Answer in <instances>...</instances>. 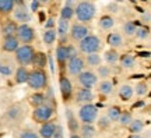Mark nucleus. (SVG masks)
<instances>
[{
	"label": "nucleus",
	"instance_id": "nucleus-34",
	"mask_svg": "<svg viewBox=\"0 0 151 138\" xmlns=\"http://www.w3.org/2000/svg\"><path fill=\"white\" fill-rule=\"evenodd\" d=\"M127 127H129V130H130V133L132 134H137L144 128V123L141 122V120H132V123H130Z\"/></svg>",
	"mask_w": 151,
	"mask_h": 138
},
{
	"label": "nucleus",
	"instance_id": "nucleus-49",
	"mask_svg": "<svg viewBox=\"0 0 151 138\" xmlns=\"http://www.w3.org/2000/svg\"><path fill=\"white\" fill-rule=\"evenodd\" d=\"M108 9H109V11H112V13H116L119 7H118V4H116V3H112V4L108 6Z\"/></svg>",
	"mask_w": 151,
	"mask_h": 138
},
{
	"label": "nucleus",
	"instance_id": "nucleus-54",
	"mask_svg": "<svg viewBox=\"0 0 151 138\" xmlns=\"http://www.w3.org/2000/svg\"><path fill=\"white\" fill-rule=\"evenodd\" d=\"M141 77H144L143 74H136V75H132V78H141Z\"/></svg>",
	"mask_w": 151,
	"mask_h": 138
},
{
	"label": "nucleus",
	"instance_id": "nucleus-16",
	"mask_svg": "<svg viewBox=\"0 0 151 138\" xmlns=\"http://www.w3.org/2000/svg\"><path fill=\"white\" fill-rule=\"evenodd\" d=\"M20 48V42L16 36H10V38H4L3 41V49L6 52H16L17 49Z\"/></svg>",
	"mask_w": 151,
	"mask_h": 138
},
{
	"label": "nucleus",
	"instance_id": "nucleus-26",
	"mask_svg": "<svg viewBox=\"0 0 151 138\" xmlns=\"http://www.w3.org/2000/svg\"><path fill=\"white\" fill-rule=\"evenodd\" d=\"M81 138H94L95 137V128L92 124H83L81 127Z\"/></svg>",
	"mask_w": 151,
	"mask_h": 138
},
{
	"label": "nucleus",
	"instance_id": "nucleus-36",
	"mask_svg": "<svg viewBox=\"0 0 151 138\" xmlns=\"http://www.w3.org/2000/svg\"><path fill=\"white\" fill-rule=\"evenodd\" d=\"M133 92H136L139 96H146L147 94H148V85H147L144 81H143V82H139V84L134 87Z\"/></svg>",
	"mask_w": 151,
	"mask_h": 138
},
{
	"label": "nucleus",
	"instance_id": "nucleus-43",
	"mask_svg": "<svg viewBox=\"0 0 151 138\" xmlns=\"http://www.w3.org/2000/svg\"><path fill=\"white\" fill-rule=\"evenodd\" d=\"M20 138H39V135L32 130H25V131L20 133Z\"/></svg>",
	"mask_w": 151,
	"mask_h": 138
},
{
	"label": "nucleus",
	"instance_id": "nucleus-27",
	"mask_svg": "<svg viewBox=\"0 0 151 138\" xmlns=\"http://www.w3.org/2000/svg\"><path fill=\"white\" fill-rule=\"evenodd\" d=\"M73 17H74V7L63 6V9L60 10V20H65V21H70Z\"/></svg>",
	"mask_w": 151,
	"mask_h": 138
},
{
	"label": "nucleus",
	"instance_id": "nucleus-1",
	"mask_svg": "<svg viewBox=\"0 0 151 138\" xmlns=\"http://www.w3.org/2000/svg\"><path fill=\"white\" fill-rule=\"evenodd\" d=\"M95 13H97V7L92 1H80L74 7V16L77 17L80 24L90 22L95 17Z\"/></svg>",
	"mask_w": 151,
	"mask_h": 138
},
{
	"label": "nucleus",
	"instance_id": "nucleus-33",
	"mask_svg": "<svg viewBox=\"0 0 151 138\" xmlns=\"http://www.w3.org/2000/svg\"><path fill=\"white\" fill-rule=\"evenodd\" d=\"M105 60H106L108 64H116L119 60V53L115 50V49L106 50V52H105Z\"/></svg>",
	"mask_w": 151,
	"mask_h": 138
},
{
	"label": "nucleus",
	"instance_id": "nucleus-20",
	"mask_svg": "<svg viewBox=\"0 0 151 138\" xmlns=\"http://www.w3.org/2000/svg\"><path fill=\"white\" fill-rule=\"evenodd\" d=\"M29 103H31L34 107H39V106H42V105H46V96L43 95V94H41V92H35V94L31 96Z\"/></svg>",
	"mask_w": 151,
	"mask_h": 138
},
{
	"label": "nucleus",
	"instance_id": "nucleus-32",
	"mask_svg": "<svg viewBox=\"0 0 151 138\" xmlns=\"http://www.w3.org/2000/svg\"><path fill=\"white\" fill-rule=\"evenodd\" d=\"M21 106H18V105H14V106H11L9 110H7V119L9 120H17L18 117H20V114H21Z\"/></svg>",
	"mask_w": 151,
	"mask_h": 138
},
{
	"label": "nucleus",
	"instance_id": "nucleus-42",
	"mask_svg": "<svg viewBox=\"0 0 151 138\" xmlns=\"http://www.w3.org/2000/svg\"><path fill=\"white\" fill-rule=\"evenodd\" d=\"M109 74H111L109 67H106V66H99L98 67V75L101 78H106V77H109Z\"/></svg>",
	"mask_w": 151,
	"mask_h": 138
},
{
	"label": "nucleus",
	"instance_id": "nucleus-46",
	"mask_svg": "<svg viewBox=\"0 0 151 138\" xmlns=\"http://www.w3.org/2000/svg\"><path fill=\"white\" fill-rule=\"evenodd\" d=\"M41 1H37V0H34V1H31L29 3V10H32V11H37L39 7H41Z\"/></svg>",
	"mask_w": 151,
	"mask_h": 138
},
{
	"label": "nucleus",
	"instance_id": "nucleus-31",
	"mask_svg": "<svg viewBox=\"0 0 151 138\" xmlns=\"http://www.w3.org/2000/svg\"><path fill=\"white\" fill-rule=\"evenodd\" d=\"M86 61H87V64L91 66V67H99V66H101V56L98 53L87 54Z\"/></svg>",
	"mask_w": 151,
	"mask_h": 138
},
{
	"label": "nucleus",
	"instance_id": "nucleus-51",
	"mask_svg": "<svg viewBox=\"0 0 151 138\" xmlns=\"http://www.w3.org/2000/svg\"><path fill=\"white\" fill-rule=\"evenodd\" d=\"M144 105H146V103H144V101H139V102H137V103H134V105L132 106V109H137V107H143V106H144Z\"/></svg>",
	"mask_w": 151,
	"mask_h": 138
},
{
	"label": "nucleus",
	"instance_id": "nucleus-21",
	"mask_svg": "<svg viewBox=\"0 0 151 138\" xmlns=\"http://www.w3.org/2000/svg\"><path fill=\"white\" fill-rule=\"evenodd\" d=\"M46 63H48L46 54H45V53H41V52H39V53H35V56H34V59H32V64L35 66V67H38V70L45 69Z\"/></svg>",
	"mask_w": 151,
	"mask_h": 138
},
{
	"label": "nucleus",
	"instance_id": "nucleus-25",
	"mask_svg": "<svg viewBox=\"0 0 151 138\" xmlns=\"http://www.w3.org/2000/svg\"><path fill=\"white\" fill-rule=\"evenodd\" d=\"M113 89V82L112 81H108V80H104L102 82H99V87H98V91L99 94L102 95H109Z\"/></svg>",
	"mask_w": 151,
	"mask_h": 138
},
{
	"label": "nucleus",
	"instance_id": "nucleus-28",
	"mask_svg": "<svg viewBox=\"0 0 151 138\" xmlns=\"http://www.w3.org/2000/svg\"><path fill=\"white\" fill-rule=\"evenodd\" d=\"M43 42L46 43V45H52L55 43V41L58 39V35H56V29H46V31L43 32Z\"/></svg>",
	"mask_w": 151,
	"mask_h": 138
},
{
	"label": "nucleus",
	"instance_id": "nucleus-48",
	"mask_svg": "<svg viewBox=\"0 0 151 138\" xmlns=\"http://www.w3.org/2000/svg\"><path fill=\"white\" fill-rule=\"evenodd\" d=\"M77 56V50H76V48L74 46H71V45H69V57L70 59H73V57H76ZM69 59V60H70Z\"/></svg>",
	"mask_w": 151,
	"mask_h": 138
},
{
	"label": "nucleus",
	"instance_id": "nucleus-53",
	"mask_svg": "<svg viewBox=\"0 0 151 138\" xmlns=\"http://www.w3.org/2000/svg\"><path fill=\"white\" fill-rule=\"evenodd\" d=\"M129 138H143V137H141V135H139V134H132Z\"/></svg>",
	"mask_w": 151,
	"mask_h": 138
},
{
	"label": "nucleus",
	"instance_id": "nucleus-30",
	"mask_svg": "<svg viewBox=\"0 0 151 138\" xmlns=\"http://www.w3.org/2000/svg\"><path fill=\"white\" fill-rule=\"evenodd\" d=\"M16 9V4H14V0H0V11L1 13H10Z\"/></svg>",
	"mask_w": 151,
	"mask_h": 138
},
{
	"label": "nucleus",
	"instance_id": "nucleus-4",
	"mask_svg": "<svg viewBox=\"0 0 151 138\" xmlns=\"http://www.w3.org/2000/svg\"><path fill=\"white\" fill-rule=\"evenodd\" d=\"M35 56V50L29 45H22L16 50V60L18 64H21L22 67L27 64L32 63V59Z\"/></svg>",
	"mask_w": 151,
	"mask_h": 138
},
{
	"label": "nucleus",
	"instance_id": "nucleus-18",
	"mask_svg": "<svg viewBox=\"0 0 151 138\" xmlns=\"http://www.w3.org/2000/svg\"><path fill=\"white\" fill-rule=\"evenodd\" d=\"M17 28H18V25H17L14 21H7V22H4V24H3V28H1V31H3V35H4V38L16 36Z\"/></svg>",
	"mask_w": 151,
	"mask_h": 138
},
{
	"label": "nucleus",
	"instance_id": "nucleus-7",
	"mask_svg": "<svg viewBox=\"0 0 151 138\" xmlns=\"http://www.w3.org/2000/svg\"><path fill=\"white\" fill-rule=\"evenodd\" d=\"M16 38L18 39V42L21 41L22 43H29V42H32L34 38H35V31L29 25L22 24V25H18V28H17Z\"/></svg>",
	"mask_w": 151,
	"mask_h": 138
},
{
	"label": "nucleus",
	"instance_id": "nucleus-6",
	"mask_svg": "<svg viewBox=\"0 0 151 138\" xmlns=\"http://www.w3.org/2000/svg\"><path fill=\"white\" fill-rule=\"evenodd\" d=\"M53 116V107L49 105H42L39 107H35L32 112L34 120L38 123H46L50 120V117Z\"/></svg>",
	"mask_w": 151,
	"mask_h": 138
},
{
	"label": "nucleus",
	"instance_id": "nucleus-24",
	"mask_svg": "<svg viewBox=\"0 0 151 138\" xmlns=\"http://www.w3.org/2000/svg\"><path fill=\"white\" fill-rule=\"evenodd\" d=\"M66 116H67V126H69V130H70L73 134L77 133V130L80 128V126H78V122L74 119L71 110H66Z\"/></svg>",
	"mask_w": 151,
	"mask_h": 138
},
{
	"label": "nucleus",
	"instance_id": "nucleus-38",
	"mask_svg": "<svg viewBox=\"0 0 151 138\" xmlns=\"http://www.w3.org/2000/svg\"><path fill=\"white\" fill-rule=\"evenodd\" d=\"M136 36L139 38V39H141V41H144V39H147V38L150 36V29H148V27H139L137 29H136Z\"/></svg>",
	"mask_w": 151,
	"mask_h": 138
},
{
	"label": "nucleus",
	"instance_id": "nucleus-52",
	"mask_svg": "<svg viewBox=\"0 0 151 138\" xmlns=\"http://www.w3.org/2000/svg\"><path fill=\"white\" fill-rule=\"evenodd\" d=\"M139 56H140V57L148 59V57H150V52H148V50H146V52H140V53H139Z\"/></svg>",
	"mask_w": 151,
	"mask_h": 138
},
{
	"label": "nucleus",
	"instance_id": "nucleus-10",
	"mask_svg": "<svg viewBox=\"0 0 151 138\" xmlns=\"http://www.w3.org/2000/svg\"><path fill=\"white\" fill-rule=\"evenodd\" d=\"M84 67H86V61L80 56H76V57L70 59L67 61V70H69V73L71 75H76V77L84 71Z\"/></svg>",
	"mask_w": 151,
	"mask_h": 138
},
{
	"label": "nucleus",
	"instance_id": "nucleus-50",
	"mask_svg": "<svg viewBox=\"0 0 151 138\" xmlns=\"http://www.w3.org/2000/svg\"><path fill=\"white\" fill-rule=\"evenodd\" d=\"M38 17H39V22H45L46 21V16H45V13L43 11H39V14H38Z\"/></svg>",
	"mask_w": 151,
	"mask_h": 138
},
{
	"label": "nucleus",
	"instance_id": "nucleus-12",
	"mask_svg": "<svg viewBox=\"0 0 151 138\" xmlns=\"http://www.w3.org/2000/svg\"><path fill=\"white\" fill-rule=\"evenodd\" d=\"M94 101V94L91 89H86V88H80L76 92V102L77 103H84L88 105Z\"/></svg>",
	"mask_w": 151,
	"mask_h": 138
},
{
	"label": "nucleus",
	"instance_id": "nucleus-15",
	"mask_svg": "<svg viewBox=\"0 0 151 138\" xmlns=\"http://www.w3.org/2000/svg\"><path fill=\"white\" fill-rule=\"evenodd\" d=\"M55 128H56V124L53 122H46L43 123L41 128H39V138H52L55 133Z\"/></svg>",
	"mask_w": 151,
	"mask_h": 138
},
{
	"label": "nucleus",
	"instance_id": "nucleus-37",
	"mask_svg": "<svg viewBox=\"0 0 151 138\" xmlns=\"http://www.w3.org/2000/svg\"><path fill=\"white\" fill-rule=\"evenodd\" d=\"M132 120H133V117H132V114H130L129 112H122V113H120V116H119V120H118V122L120 123L122 126L127 127L130 123H132Z\"/></svg>",
	"mask_w": 151,
	"mask_h": 138
},
{
	"label": "nucleus",
	"instance_id": "nucleus-41",
	"mask_svg": "<svg viewBox=\"0 0 151 138\" xmlns=\"http://www.w3.org/2000/svg\"><path fill=\"white\" fill-rule=\"evenodd\" d=\"M98 126L101 130H106V128L111 126V120H109L108 117H99V120H98Z\"/></svg>",
	"mask_w": 151,
	"mask_h": 138
},
{
	"label": "nucleus",
	"instance_id": "nucleus-5",
	"mask_svg": "<svg viewBox=\"0 0 151 138\" xmlns=\"http://www.w3.org/2000/svg\"><path fill=\"white\" fill-rule=\"evenodd\" d=\"M98 117V107L95 105H84L81 106V109L78 110V119L81 120L83 124H92L97 120Z\"/></svg>",
	"mask_w": 151,
	"mask_h": 138
},
{
	"label": "nucleus",
	"instance_id": "nucleus-55",
	"mask_svg": "<svg viewBox=\"0 0 151 138\" xmlns=\"http://www.w3.org/2000/svg\"><path fill=\"white\" fill-rule=\"evenodd\" d=\"M70 138H81V137H80V135H77V134H71Z\"/></svg>",
	"mask_w": 151,
	"mask_h": 138
},
{
	"label": "nucleus",
	"instance_id": "nucleus-40",
	"mask_svg": "<svg viewBox=\"0 0 151 138\" xmlns=\"http://www.w3.org/2000/svg\"><path fill=\"white\" fill-rule=\"evenodd\" d=\"M0 74L4 75V77H10V75L13 74V69H11L10 64L0 63Z\"/></svg>",
	"mask_w": 151,
	"mask_h": 138
},
{
	"label": "nucleus",
	"instance_id": "nucleus-23",
	"mask_svg": "<svg viewBox=\"0 0 151 138\" xmlns=\"http://www.w3.org/2000/svg\"><path fill=\"white\" fill-rule=\"evenodd\" d=\"M98 25L102 28V29H105V31H109L115 25V20L111 16H102L99 18V21H98Z\"/></svg>",
	"mask_w": 151,
	"mask_h": 138
},
{
	"label": "nucleus",
	"instance_id": "nucleus-17",
	"mask_svg": "<svg viewBox=\"0 0 151 138\" xmlns=\"http://www.w3.org/2000/svg\"><path fill=\"white\" fill-rule=\"evenodd\" d=\"M106 42L111 48H119V46H122L123 45V36L119 34V32H112V34H109L108 38H106Z\"/></svg>",
	"mask_w": 151,
	"mask_h": 138
},
{
	"label": "nucleus",
	"instance_id": "nucleus-3",
	"mask_svg": "<svg viewBox=\"0 0 151 138\" xmlns=\"http://www.w3.org/2000/svg\"><path fill=\"white\" fill-rule=\"evenodd\" d=\"M27 84L32 88V89H43L48 85V75L43 70H34L28 75Z\"/></svg>",
	"mask_w": 151,
	"mask_h": 138
},
{
	"label": "nucleus",
	"instance_id": "nucleus-11",
	"mask_svg": "<svg viewBox=\"0 0 151 138\" xmlns=\"http://www.w3.org/2000/svg\"><path fill=\"white\" fill-rule=\"evenodd\" d=\"M13 17H14L16 21L20 22V25L27 24L28 21H31V14H29V11H28L25 7H16V9L13 10Z\"/></svg>",
	"mask_w": 151,
	"mask_h": 138
},
{
	"label": "nucleus",
	"instance_id": "nucleus-44",
	"mask_svg": "<svg viewBox=\"0 0 151 138\" xmlns=\"http://www.w3.org/2000/svg\"><path fill=\"white\" fill-rule=\"evenodd\" d=\"M52 138H63V127L56 124V128H55V133L52 135Z\"/></svg>",
	"mask_w": 151,
	"mask_h": 138
},
{
	"label": "nucleus",
	"instance_id": "nucleus-45",
	"mask_svg": "<svg viewBox=\"0 0 151 138\" xmlns=\"http://www.w3.org/2000/svg\"><path fill=\"white\" fill-rule=\"evenodd\" d=\"M43 25H45V28H46V29H55V18H53V17L48 18L46 21L43 22Z\"/></svg>",
	"mask_w": 151,
	"mask_h": 138
},
{
	"label": "nucleus",
	"instance_id": "nucleus-9",
	"mask_svg": "<svg viewBox=\"0 0 151 138\" xmlns=\"http://www.w3.org/2000/svg\"><path fill=\"white\" fill-rule=\"evenodd\" d=\"M77 78H78L80 85L83 88H86V89H91L98 81L97 74H94L92 71H83L81 74L77 75Z\"/></svg>",
	"mask_w": 151,
	"mask_h": 138
},
{
	"label": "nucleus",
	"instance_id": "nucleus-14",
	"mask_svg": "<svg viewBox=\"0 0 151 138\" xmlns=\"http://www.w3.org/2000/svg\"><path fill=\"white\" fill-rule=\"evenodd\" d=\"M69 45H59L56 49V60L58 63L63 67V64H66V61H69Z\"/></svg>",
	"mask_w": 151,
	"mask_h": 138
},
{
	"label": "nucleus",
	"instance_id": "nucleus-29",
	"mask_svg": "<svg viewBox=\"0 0 151 138\" xmlns=\"http://www.w3.org/2000/svg\"><path fill=\"white\" fill-rule=\"evenodd\" d=\"M120 63H122V66H123L124 69H132V67H134L136 66V59L133 54H124V56H122V59H120Z\"/></svg>",
	"mask_w": 151,
	"mask_h": 138
},
{
	"label": "nucleus",
	"instance_id": "nucleus-47",
	"mask_svg": "<svg viewBox=\"0 0 151 138\" xmlns=\"http://www.w3.org/2000/svg\"><path fill=\"white\" fill-rule=\"evenodd\" d=\"M151 20V17H150V13L148 11H144L143 13V16H141V20L140 21H143V24H148Z\"/></svg>",
	"mask_w": 151,
	"mask_h": 138
},
{
	"label": "nucleus",
	"instance_id": "nucleus-8",
	"mask_svg": "<svg viewBox=\"0 0 151 138\" xmlns=\"http://www.w3.org/2000/svg\"><path fill=\"white\" fill-rule=\"evenodd\" d=\"M70 36L73 41H83L84 38H87L90 35V28L87 27L86 24H80V22H76L74 25L70 28Z\"/></svg>",
	"mask_w": 151,
	"mask_h": 138
},
{
	"label": "nucleus",
	"instance_id": "nucleus-22",
	"mask_svg": "<svg viewBox=\"0 0 151 138\" xmlns=\"http://www.w3.org/2000/svg\"><path fill=\"white\" fill-rule=\"evenodd\" d=\"M28 75H29V71H28L25 67H20V69H17V71H16V82L17 84H27Z\"/></svg>",
	"mask_w": 151,
	"mask_h": 138
},
{
	"label": "nucleus",
	"instance_id": "nucleus-13",
	"mask_svg": "<svg viewBox=\"0 0 151 138\" xmlns=\"http://www.w3.org/2000/svg\"><path fill=\"white\" fill-rule=\"evenodd\" d=\"M59 87H60V94L63 96V99L67 101L71 96V92H73V85H71L70 80H69L67 77H63V75H62L59 80Z\"/></svg>",
	"mask_w": 151,
	"mask_h": 138
},
{
	"label": "nucleus",
	"instance_id": "nucleus-35",
	"mask_svg": "<svg viewBox=\"0 0 151 138\" xmlns=\"http://www.w3.org/2000/svg\"><path fill=\"white\" fill-rule=\"evenodd\" d=\"M120 113H122V110H120L118 106H112V107H109L108 109V114H106V117H108L111 122H118Z\"/></svg>",
	"mask_w": 151,
	"mask_h": 138
},
{
	"label": "nucleus",
	"instance_id": "nucleus-19",
	"mask_svg": "<svg viewBox=\"0 0 151 138\" xmlns=\"http://www.w3.org/2000/svg\"><path fill=\"white\" fill-rule=\"evenodd\" d=\"M132 96H133V87H132V85L124 84L119 88V98H120L123 102L130 101Z\"/></svg>",
	"mask_w": 151,
	"mask_h": 138
},
{
	"label": "nucleus",
	"instance_id": "nucleus-39",
	"mask_svg": "<svg viewBox=\"0 0 151 138\" xmlns=\"http://www.w3.org/2000/svg\"><path fill=\"white\" fill-rule=\"evenodd\" d=\"M136 29H137V27L134 25V22L133 21H127L124 22L123 25V31L126 35H129V36H132V35H134L136 34Z\"/></svg>",
	"mask_w": 151,
	"mask_h": 138
},
{
	"label": "nucleus",
	"instance_id": "nucleus-2",
	"mask_svg": "<svg viewBox=\"0 0 151 138\" xmlns=\"http://www.w3.org/2000/svg\"><path fill=\"white\" fill-rule=\"evenodd\" d=\"M102 48V43L101 39L95 35H88L87 38H84L83 41H80L78 43V49L80 52L86 54H91V53H98Z\"/></svg>",
	"mask_w": 151,
	"mask_h": 138
}]
</instances>
